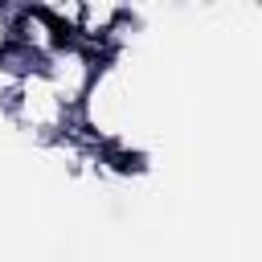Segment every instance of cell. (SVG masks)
I'll use <instances>...</instances> for the list:
<instances>
[{
  "mask_svg": "<svg viewBox=\"0 0 262 262\" xmlns=\"http://www.w3.org/2000/svg\"><path fill=\"white\" fill-rule=\"evenodd\" d=\"M12 20H16V4H0V57L12 49Z\"/></svg>",
  "mask_w": 262,
  "mask_h": 262,
  "instance_id": "cell-1",
  "label": "cell"
}]
</instances>
